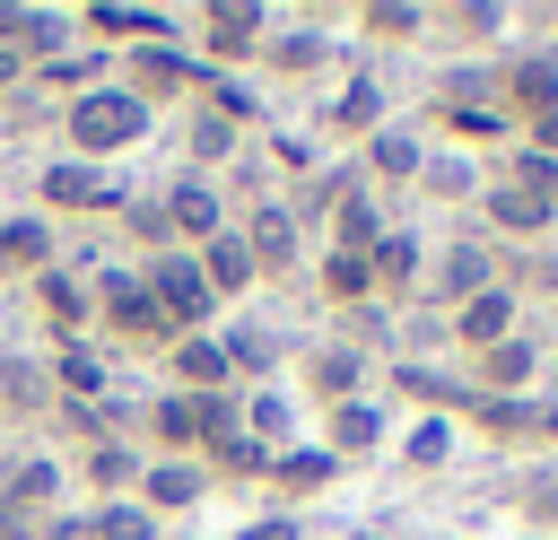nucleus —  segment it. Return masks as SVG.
Instances as JSON below:
<instances>
[{
    "mask_svg": "<svg viewBox=\"0 0 558 540\" xmlns=\"http://www.w3.org/2000/svg\"><path fill=\"white\" fill-rule=\"evenodd\" d=\"M52 122H61V148H70V157H87V165H113L122 148H140V139L157 131V113H148V105H140L122 78H105V87L70 96Z\"/></svg>",
    "mask_w": 558,
    "mask_h": 540,
    "instance_id": "f257e3e1",
    "label": "nucleus"
},
{
    "mask_svg": "<svg viewBox=\"0 0 558 540\" xmlns=\"http://www.w3.org/2000/svg\"><path fill=\"white\" fill-rule=\"evenodd\" d=\"M113 78H122V87H131L148 113H174V105H192V96H201L218 70L166 35V44H122V52H113Z\"/></svg>",
    "mask_w": 558,
    "mask_h": 540,
    "instance_id": "f03ea898",
    "label": "nucleus"
},
{
    "mask_svg": "<svg viewBox=\"0 0 558 540\" xmlns=\"http://www.w3.org/2000/svg\"><path fill=\"white\" fill-rule=\"evenodd\" d=\"M87 296H96V331H105V348H166V340H174V322L157 314V296H148L140 270H96Z\"/></svg>",
    "mask_w": 558,
    "mask_h": 540,
    "instance_id": "7ed1b4c3",
    "label": "nucleus"
},
{
    "mask_svg": "<svg viewBox=\"0 0 558 540\" xmlns=\"http://www.w3.org/2000/svg\"><path fill=\"white\" fill-rule=\"evenodd\" d=\"M122 200H131V183H113V165H87V157L35 165V209L44 218H113Z\"/></svg>",
    "mask_w": 558,
    "mask_h": 540,
    "instance_id": "20e7f679",
    "label": "nucleus"
},
{
    "mask_svg": "<svg viewBox=\"0 0 558 540\" xmlns=\"http://www.w3.org/2000/svg\"><path fill=\"white\" fill-rule=\"evenodd\" d=\"M140 279H148V296H157V314L174 322V340L183 331H218V296H209V279H201V261L192 253H148L140 261Z\"/></svg>",
    "mask_w": 558,
    "mask_h": 540,
    "instance_id": "39448f33",
    "label": "nucleus"
},
{
    "mask_svg": "<svg viewBox=\"0 0 558 540\" xmlns=\"http://www.w3.org/2000/svg\"><path fill=\"white\" fill-rule=\"evenodd\" d=\"M192 35H201V61L235 78L244 61H262V44H270V17H262L253 0H209V9H192Z\"/></svg>",
    "mask_w": 558,
    "mask_h": 540,
    "instance_id": "423d86ee",
    "label": "nucleus"
},
{
    "mask_svg": "<svg viewBox=\"0 0 558 540\" xmlns=\"http://www.w3.org/2000/svg\"><path fill=\"white\" fill-rule=\"evenodd\" d=\"M157 209H166V244H174V253H201L209 235L235 226V218H227V192H218L209 174H166V183H157Z\"/></svg>",
    "mask_w": 558,
    "mask_h": 540,
    "instance_id": "0eeeda50",
    "label": "nucleus"
},
{
    "mask_svg": "<svg viewBox=\"0 0 558 540\" xmlns=\"http://www.w3.org/2000/svg\"><path fill=\"white\" fill-rule=\"evenodd\" d=\"M235 235H244V253H253V279H296L305 270V226L279 209V192H262V200H244V218H235Z\"/></svg>",
    "mask_w": 558,
    "mask_h": 540,
    "instance_id": "6e6552de",
    "label": "nucleus"
},
{
    "mask_svg": "<svg viewBox=\"0 0 558 540\" xmlns=\"http://www.w3.org/2000/svg\"><path fill=\"white\" fill-rule=\"evenodd\" d=\"M375 383V357L366 348H349V340H305L296 348V392L314 401V409H340V401H357Z\"/></svg>",
    "mask_w": 558,
    "mask_h": 540,
    "instance_id": "1a4fd4ad",
    "label": "nucleus"
},
{
    "mask_svg": "<svg viewBox=\"0 0 558 540\" xmlns=\"http://www.w3.org/2000/svg\"><path fill=\"white\" fill-rule=\"evenodd\" d=\"M418 287L436 296V314H453L462 296L497 287V244H488V235H453V244H427V279H418Z\"/></svg>",
    "mask_w": 558,
    "mask_h": 540,
    "instance_id": "9d476101",
    "label": "nucleus"
},
{
    "mask_svg": "<svg viewBox=\"0 0 558 540\" xmlns=\"http://www.w3.org/2000/svg\"><path fill=\"white\" fill-rule=\"evenodd\" d=\"M480 218H488V244H497V253H506V244L523 253V244H541V235L558 226V200H541V192H523V183L497 174V183H480Z\"/></svg>",
    "mask_w": 558,
    "mask_h": 540,
    "instance_id": "9b49d317",
    "label": "nucleus"
},
{
    "mask_svg": "<svg viewBox=\"0 0 558 540\" xmlns=\"http://www.w3.org/2000/svg\"><path fill=\"white\" fill-rule=\"evenodd\" d=\"M523 331V296L497 279V287H480V296H462L453 314H445V348H462V357H480V348H497V340H514Z\"/></svg>",
    "mask_w": 558,
    "mask_h": 540,
    "instance_id": "f8f14e48",
    "label": "nucleus"
},
{
    "mask_svg": "<svg viewBox=\"0 0 558 540\" xmlns=\"http://www.w3.org/2000/svg\"><path fill=\"white\" fill-rule=\"evenodd\" d=\"M418 165H427V139L410 122H384L357 139V183L366 192H418Z\"/></svg>",
    "mask_w": 558,
    "mask_h": 540,
    "instance_id": "ddd939ff",
    "label": "nucleus"
},
{
    "mask_svg": "<svg viewBox=\"0 0 558 540\" xmlns=\"http://www.w3.org/2000/svg\"><path fill=\"white\" fill-rule=\"evenodd\" d=\"M26 296H35L44 331H52V348H70V340H87V331H96V296H87V279H78L70 261L35 270V279H26Z\"/></svg>",
    "mask_w": 558,
    "mask_h": 540,
    "instance_id": "4468645a",
    "label": "nucleus"
},
{
    "mask_svg": "<svg viewBox=\"0 0 558 540\" xmlns=\"http://www.w3.org/2000/svg\"><path fill=\"white\" fill-rule=\"evenodd\" d=\"M497 113L523 131V122H549L558 113V61L549 52H514L497 61Z\"/></svg>",
    "mask_w": 558,
    "mask_h": 540,
    "instance_id": "2eb2a0df",
    "label": "nucleus"
},
{
    "mask_svg": "<svg viewBox=\"0 0 558 540\" xmlns=\"http://www.w3.org/2000/svg\"><path fill=\"white\" fill-rule=\"evenodd\" d=\"M384 435H392V418H384V401L375 392H357V401H340V409H323V427H314V444L349 470V462H366V453H384Z\"/></svg>",
    "mask_w": 558,
    "mask_h": 540,
    "instance_id": "dca6fc26",
    "label": "nucleus"
},
{
    "mask_svg": "<svg viewBox=\"0 0 558 540\" xmlns=\"http://www.w3.org/2000/svg\"><path fill=\"white\" fill-rule=\"evenodd\" d=\"M366 270H375V305H384V314L410 305L418 279H427V235H418V226H384V244L366 253Z\"/></svg>",
    "mask_w": 558,
    "mask_h": 540,
    "instance_id": "f3484780",
    "label": "nucleus"
},
{
    "mask_svg": "<svg viewBox=\"0 0 558 540\" xmlns=\"http://www.w3.org/2000/svg\"><path fill=\"white\" fill-rule=\"evenodd\" d=\"M44 375H52V401H61V409H87V401L113 392V348H105V340H70V348L44 357Z\"/></svg>",
    "mask_w": 558,
    "mask_h": 540,
    "instance_id": "a211bd4d",
    "label": "nucleus"
},
{
    "mask_svg": "<svg viewBox=\"0 0 558 540\" xmlns=\"http://www.w3.org/2000/svg\"><path fill=\"white\" fill-rule=\"evenodd\" d=\"M166 392H235V375H227V348H218V331H183V340H166Z\"/></svg>",
    "mask_w": 558,
    "mask_h": 540,
    "instance_id": "6ab92c4d",
    "label": "nucleus"
},
{
    "mask_svg": "<svg viewBox=\"0 0 558 540\" xmlns=\"http://www.w3.org/2000/svg\"><path fill=\"white\" fill-rule=\"evenodd\" d=\"M131 496H140V505H148L157 523H174V514H192V505L209 496V462H157V453H148V462H140V488H131Z\"/></svg>",
    "mask_w": 558,
    "mask_h": 540,
    "instance_id": "aec40b11",
    "label": "nucleus"
},
{
    "mask_svg": "<svg viewBox=\"0 0 558 540\" xmlns=\"http://www.w3.org/2000/svg\"><path fill=\"white\" fill-rule=\"evenodd\" d=\"M227 157H244V131L192 96V105H183V174H209V183H218V165H227Z\"/></svg>",
    "mask_w": 558,
    "mask_h": 540,
    "instance_id": "412c9836",
    "label": "nucleus"
},
{
    "mask_svg": "<svg viewBox=\"0 0 558 540\" xmlns=\"http://www.w3.org/2000/svg\"><path fill=\"white\" fill-rule=\"evenodd\" d=\"M349 183H357V165H305V174H296V183L279 192V209H288V218L305 226V244H314V235L331 226V209H340V192H349Z\"/></svg>",
    "mask_w": 558,
    "mask_h": 540,
    "instance_id": "4be33fe9",
    "label": "nucleus"
},
{
    "mask_svg": "<svg viewBox=\"0 0 558 540\" xmlns=\"http://www.w3.org/2000/svg\"><path fill=\"white\" fill-rule=\"evenodd\" d=\"M384 392H410L427 418H462V409H471V383L445 375V366H418V357H392V366H384Z\"/></svg>",
    "mask_w": 558,
    "mask_h": 540,
    "instance_id": "5701e85b",
    "label": "nucleus"
},
{
    "mask_svg": "<svg viewBox=\"0 0 558 540\" xmlns=\"http://www.w3.org/2000/svg\"><path fill=\"white\" fill-rule=\"evenodd\" d=\"M262 479H270V496H279V505L296 514V496H314V488H331V479H340V462H331V453H323L314 435H296L288 453H270V470H262Z\"/></svg>",
    "mask_w": 558,
    "mask_h": 540,
    "instance_id": "b1692460",
    "label": "nucleus"
},
{
    "mask_svg": "<svg viewBox=\"0 0 558 540\" xmlns=\"http://www.w3.org/2000/svg\"><path fill=\"white\" fill-rule=\"evenodd\" d=\"M0 505H17L26 523H44V514L61 505V462H44V453H9V462H0Z\"/></svg>",
    "mask_w": 558,
    "mask_h": 540,
    "instance_id": "393cba45",
    "label": "nucleus"
},
{
    "mask_svg": "<svg viewBox=\"0 0 558 540\" xmlns=\"http://www.w3.org/2000/svg\"><path fill=\"white\" fill-rule=\"evenodd\" d=\"M52 261H61V226H52L44 209H17V218H0V270L35 279V270H52Z\"/></svg>",
    "mask_w": 558,
    "mask_h": 540,
    "instance_id": "a878e982",
    "label": "nucleus"
},
{
    "mask_svg": "<svg viewBox=\"0 0 558 540\" xmlns=\"http://www.w3.org/2000/svg\"><path fill=\"white\" fill-rule=\"evenodd\" d=\"M384 226H392L384 192L349 183V192H340V209H331V226H323V244H340V253H375V244H384Z\"/></svg>",
    "mask_w": 558,
    "mask_h": 540,
    "instance_id": "bb28decb",
    "label": "nucleus"
},
{
    "mask_svg": "<svg viewBox=\"0 0 558 540\" xmlns=\"http://www.w3.org/2000/svg\"><path fill=\"white\" fill-rule=\"evenodd\" d=\"M314 296H323L331 314H357V305H375V270H366V253H340V244H323V253H314Z\"/></svg>",
    "mask_w": 558,
    "mask_h": 540,
    "instance_id": "cd10ccee",
    "label": "nucleus"
},
{
    "mask_svg": "<svg viewBox=\"0 0 558 540\" xmlns=\"http://www.w3.org/2000/svg\"><path fill=\"white\" fill-rule=\"evenodd\" d=\"M140 462H148V453H140L131 435H113V444H78V488H87L96 505H105V496H131V488H140Z\"/></svg>",
    "mask_w": 558,
    "mask_h": 540,
    "instance_id": "c85d7f7f",
    "label": "nucleus"
},
{
    "mask_svg": "<svg viewBox=\"0 0 558 540\" xmlns=\"http://www.w3.org/2000/svg\"><path fill=\"white\" fill-rule=\"evenodd\" d=\"M26 78H35L44 96H61V105H70V96H87V87H105V78H113V52H105V44H70V52H52V61H44V70H26Z\"/></svg>",
    "mask_w": 558,
    "mask_h": 540,
    "instance_id": "c756f323",
    "label": "nucleus"
},
{
    "mask_svg": "<svg viewBox=\"0 0 558 540\" xmlns=\"http://www.w3.org/2000/svg\"><path fill=\"white\" fill-rule=\"evenodd\" d=\"M218 348H227V375H235L244 392L288 357V340H279V331H262V322H218Z\"/></svg>",
    "mask_w": 558,
    "mask_h": 540,
    "instance_id": "7c9ffc66",
    "label": "nucleus"
},
{
    "mask_svg": "<svg viewBox=\"0 0 558 540\" xmlns=\"http://www.w3.org/2000/svg\"><path fill=\"white\" fill-rule=\"evenodd\" d=\"M262 70L270 78H314V70H331V35L323 26H288V35L262 44Z\"/></svg>",
    "mask_w": 558,
    "mask_h": 540,
    "instance_id": "2f4dec72",
    "label": "nucleus"
},
{
    "mask_svg": "<svg viewBox=\"0 0 558 540\" xmlns=\"http://www.w3.org/2000/svg\"><path fill=\"white\" fill-rule=\"evenodd\" d=\"M192 261H201V279H209V296H218V305H227V296H244V287H262V279H253V253H244V235H235V226H227V235H209Z\"/></svg>",
    "mask_w": 558,
    "mask_h": 540,
    "instance_id": "473e14b6",
    "label": "nucleus"
},
{
    "mask_svg": "<svg viewBox=\"0 0 558 540\" xmlns=\"http://www.w3.org/2000/svg\"><path fill=\"white\" fill-rule=\"evenodd\" d=\"M235 401H244V435H253L262 453H288V444H296V401H288V392L253 383V392H235Z\"/></svg>",
    "mask_w": 558,
    "mask_h": 540,
    "instance_id": "72a5a7b5",
    "label": "nucleus"
},
{
    "mask_svg": "<svg viewBox=\"0 0 558 540\" xmlns=\"http://www.w3.org/2000/svg\"><path fill=\"white\" fill-rule=\"evenodd\" d=\"M323 122H331L340 139H366V131H384V78H375V70H357V78L331 96V113H323Z\"/></svg>",
    "mask_w": 558,
    "mask_h": 540,
    "instance_id": "f704fd0d",
    "label": "nucleus"
},
{
    "mask_svg": "<svg viewBox=\"0 0 558 540\" xmlns=\"http://www.w3.org/2000/svg\"><path fill=\"white\" fill-rule=\"evenodd\" d=\"M480 157L471 148H427V165H418V192L427 200H480Z\"/></svg>",
    "mask_w": 558,
    "mask_h": 540,
    "instance_id": "c9c22d12",
    "label": "nucleus"
},
{
    "mask_svg": "<svg viewBox=\"0 0 558 540\" xmlns=\"http://www.w3.org/2000/svg\"><path fill=\"white\" fill-rule=\"evenodd\" d=\"M192 409H201V462H227L244 444V401L235 392H201Z\"/></svg>",
    "mask_w": 558,
    "mask_h": 540,
    "instance_id": "e433bc0d",
    "label": "nucleus"
},
{
    "mask_svg": "<svg viewBox=\"0 0 558 540\" xmlns=\"http://www.w3.org/2000/svg\"><path fill=\"white\" fill-rule=\"evenodd\" d=\"M0 409H52V375H44V357H17V348H0Z\"/></svg>",
    "mask_w": 558,
    "mask_h": 540,
    "instance_id": "4c0bfd02",
    "label": "nucleus"
},
{
    "mask_svg": "<svg viewBox=\"0 0 558 540\" xmlns=\"http://www.w3.org/2000/svg\"><path fill=\"white\" fill-rule=\"evenodd\" d=\"M87 540H166V523L140 496H105V505H87Z\"/></svg>",
    "mask_w": 558,
    "mask_h": 540,
    "instance_id": "58836bf2",
    "label": "nucleus"
},
{
    "mask_svg": "<svg viewBox=\"0 0 558 540\" xmlns=\"http://www.w3.org/2000/svg\"><path fill=\"white\" fill-rule=\"evenodd\" d=\"M453 427H462V418H418V427L401 435V470H410V479L445 470V462H453Z\"/></svg>",
    "mask_w": 558,
    "mask_h": 540,
    "instance_id": "ea45409f",
    "label": "nucleus"
},
{
    "mask_svg": "<svg viewBox=\"0 0 558 540\" xmlns=\"http://www.w3.org/2000/svg\"><path fill=\"white\" fill-rule=\"evenodd\" d=\"M427 35H462V44H488V35H506V9H488V0H462V9H427Z\"/></svg>",
    "mask_w": 558,
    "mask_h": 540,
    "instance_id": "a19ab883",
    "label": "nucleus"
},
{
    "mask_svg": "<svg viewBox=\"0 0 558 540\" xmlns=\"http://www.w3.org/2000/svg\"><path fill=\"white\" fill-rule=\"evenodd\" d=\"M497 279L514 296H549L558 305V253H497Z\"/></svg>",
    "mask_w": 558,
    "mask_h": 540,
    "instance_id": "79ce46f5",
    "label": "nucleus"
},
{
    "mask_svg": "<svg viewBox=\"0 0 558 540\" xmlns=\"http://www.w3.org/2000/svg\"><path fill=\"white\" fill-rule=\"evenodd\" d=\"M357 26H366L375 44H418V35H427V9H410V0H375V9H357Z\"/></svg>",
    "mask_w": 558,
    "mask_h": 540,
    "instance_id": "37998d69",
    "label": "nucleus"
},
{
    "mask_svg": "<svg viewBox=\"0 0 558 540\" xmlns=\"http://www.w3.org/2000/svg\"><path fill=\"white\" fill-rule=\"evenodd\" d=\"M462 418H471L488 444H523V427H532V392H523V401H471Z\"/></svg>",
    "mask_w": 558,
    "mask_h": 540,
    "instance_id": "c03bdc74",
    "label": "nucleus"
},
{
    "mask_svg": "<svg viewBox=\"0 0 558 540\" xmlns=\"http://www.w3.org/2000/svg\"><path fill=\"white\" fill-rule=\"evenodd\" d=\"M514 514H523V531H558V462H541V470L514 488Z\"/></svg>",
    "mask_w": 558,
    "mask_h": 540,
    "instance_id": "a18cd8bd",
    "label": "nucleus"
},
{
    "mask_svg": "<svg viewBox=\"0 0 558 540\" xmlns=\"http://www.w3.org/2000/svg\"><path fill=\"white\" fill-rule=\"evenodd\" d=\"M506 183H523V192H541V200H558V157H541V148H523V139H506Z\"/></svg>",
    "mask_w": 558,
    "mask_h": 540,
    "instance_id": "49530a36",
    "label": "nucleus"
},
{
    "mask_svg": "<svg viewBox=\"0 0 558 540\" xmlns=\"http://www.w3.org/2000/svg\"><path fill=\"white\" fill-rule=\"evenodd\" d=\"M227 540H305V514H288V505H270V514H253V523H235Z\"/></svg>",
    "mask_w": 558,
    "mask_h": 540,
    "instance_id": "de8ad7c7",
    "label": "nucleus"
},
{
    "mask_svg": "<svg viewBox=\"0 0 558 540\" xmlns=\"http://www.w3.org/2000/svg\"><path fill=\"white\" fill-rule=\"evenodd\" d=\"M523 444L558 453V392H541V401H532V427H523Z\"/></svg>",
    "mask_w": 558,
    "mask_h": 540,
    "instance_id": "09e8293b",
    "label": "nucleus"
},
{
    "mask_svg": "<svg viewBox=\"0 0 558 540\" xmlns=\"http://www.w3.org/2000/svg\"><path fill=\"white\" fill-rule=\"evenodd\" d=\"M0 540H35V523H26L17 505H0Z\"/></svg>",
    "mask_w": 558,
    "mask_h": 540,
    "instance_id": "8fccbe9b",
    "label": "nucleus"
},
{
    "mask_svg": "<svg viewBox=\"0 0 558 540\" xmlns=\"http://www.w3.org/2000/svg\"><path fill=\"white\" fill-rule=\"evenodd\" d=\"M0 87H26V61H17L9 44H0Z\"/></svg>",
    "mask_w": 558,
    "mask_h": 540,
    "instance_id": "3c124183",
    "label": "nucleus"
},
{
    "mask_svg": "<svg viewBox=\"0 0 558 540\" xmlns=\"http://www.w3.org/2000/svg\"><path fill=\"white\" fill-rule=\"evenodd\" d=\"M549 26H558V9H549Z\"/></svg>",
    "mask_w": 558,
    "mask_h": 540,
    "instance_id": "603ef678",
    "label": "nucleus"
}]
</instances>
